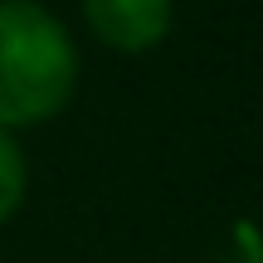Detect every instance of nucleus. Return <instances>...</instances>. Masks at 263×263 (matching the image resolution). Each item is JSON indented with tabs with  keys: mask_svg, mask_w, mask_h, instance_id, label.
<instances>
[{
	"mask_svg": "<svg viewBox=\"0 0 263 263\" xmlns=\"http://www.w3.org/2000/svg\"><path fill=\"white\" fill-rule=\"evenodd\" d=\"M25 195H29V161L20 151V137L0 127V224L20 215Z\"/></svg>",
	"mask_w": 263,
	"mask_h": 263,
	"instance_id": "3",
	"label": "nucleus"
},
{
	"mask_svg": "<svg viewBox=\"0 0 263 263\" xmlns=\"http://www.w3.org/2000/svg\"><path fill=\"white\" fill-rule=\"evenodd\" d=\"M83 20L112 54H151L176 29V0H83Z\"/></svg>",
	"mask_w": 263,
	"mask_h": 263,
	"instance_id": "2",
	"label": "nucleus"
},
{
	"mask_svg": "<svg viewBox=\"0 0 263 263\" xmlns=\"http://www.w3.org/2000/svg\"><path fill=\"white\" fill-rule=\"evenodd\" d=\"M224 244L234 249V263H258V239H254V224H249V219H239Z\"/></svg>",
	"mask_w": 263,
	"mask_h": 263,
	"instance_id": "4",
	"label": "nucleus"
},
{
	"mask_svg": "<svg viewBox=\"0 0 263 263\" xmlns=\"http://www.w3.org/2000/svg\"><path fill=\"white\" fill-rule=\"evenodd\" d=\"M78 44L39 0H0V127H44L73 103Z\"/></svg>",
	"mask_w": 263,
	"mask_h": 263,
	"instance_id": "1",
	"label": "nucleus"
}]
</instances>
